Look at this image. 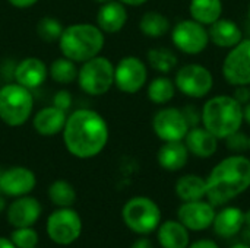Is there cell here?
<instances>
[{
  "mask_svg": "<svg viewBox=\"0 0 250 248\" xmlns=\"http://www.w3.org/2000/svg\"><path fill=\"white\" fill-rule=\"evenodd\" d=\"M212 228L218 237L231 238L245 228V212L239 208H224L215 213Z\"/></svg>",
  "mask_w": 250,
  "mask_h": 248,
  "instance_id": "21",
  "label": "cell"
},
{
  "mask_svg": "<svg viewBox=\"0 0 250 248\" xmlns=\"http://www.w3.org/2000/svg\"><path fill=\"white\" fill-rule=\"evenodd\" d=\"M127 22L126 4L122 1L110 0L103 3L97 13V26L104 34H116L125 28Z\"/></svg>",
  "mask_w": 250,
  "mask_h": 248,
  "instance_id": "18",
  "label": "cell"
},
{
  "mask_svg": "<svg viewBox=\"0 0 250 248\" xmlns=\"http://www.w3.org/2000/svg\"><path fill=\"white\" fill-rule=\"evenodd\" d=\"M208 35L209 41L221 48H233L243 39L240 26L234 20L221 18L209 25Z\"/></svg>",
  "mask_w": 250,
  "mask_h": 248,
  "instance_id": "22",
  "label": "cell"
},
{
  "mask_svg": "<svg viewBox=\"0 0 250 248\" xmlns=\"http://www.w3.org/2000/svg\"><path fill=\"white\" fill-rule=\"evenodd\" d=\"M230 248H250V246H248L246 243H237V244L231 246Z\"/></svg>",
  "mask_w": 250,
  "mask_h": 248,
  "instance_id": "46",
  "label": "cell"
},
{
  "mask_svg": "<svg viewBox=\"0 0 250 248\" xmlns=\"http://www.w3.org/2000/svg\"><path fill=\"white\" fill-rule=\"evenodd\" d=\"M176 194L183 202L202 200L207 197V181L199 175H183L176 183Z\"/></svg>",
  "mask_w": 250,
  "mask_h": 248,
  "instance_id": "25",
  "label": "cell"
},
{
  "mask_svg": "<svg viewBox=\"0 0 250 248\" xmlns=\"http://www.w3.org/2000/svg\"><path fill=\"white\" fill-rule=\"evenodd\" d=\"M201 121L217 139H226L240 130L243 124V105L234 96H214L204 105Z\"/></svg>",
  "mask_w": 250,
  "mask_h": 248,
  "instance_id": "3",
  "label": "cell"
},
{
  "mask_svg": "<svg viewBox=\"0 0 250 248\" xmlns=\"http://www.w3.org/2000/svg\"><path fill=\"white\" fill-rule=\"evenodd\" d=\"M7 1L18 9H28L34 6L35 3H38V0H7Z\"/></svg>",
  "mask_w": 250,
  "mask_h": 248,
  "instance_id": "38",
  "label": "cell"
},
{
  "mask_svg": "<svg viewBox=\"0 0 250 248\" xmlns=\"http://www.w3.org/2000/svg\"><path fill=\"white\" fill-rule=\"evenodd\" d=\"M48 75V69L45 63L38 57H26L21 60L15 69V80L16 83L31 89L41 86Z\"/></svg>",
  "mask_w": 250,
  "mask_h": 248,
  "instance_id": "17",
  "label": "cell"
},
{
  "mask_svg": "<svg viewBox=\"0 0 250 248\" xmlns=\"http://www.w3.org/2000/svg\"><path fill=\"white\" fill-rule=\"evenodd\" d=\"M171 41L182 53L199 54L207 48L209 35L205 25L193 19H186L174 25L171 31Z\"/></svg>",
  "mask_w": 250,
  "mask_h": 248,
  "instance_id": "10",
  "label": "cell"
},
{
  "mask_svg": "<svg viewBox=\"0 0 250 248\" xmlns=\"http://www.w3.org/2000/svg\"><path fill=\"white\" fill-rule=\"evenodd\" d=\"M47 232L53 243L69 246L75 243L82 232V221L70 208H59L47 221Z\"/></svg>",
  "mask_w": 250,
  "mask_h": 248,
  "instance_id": "8",
  "label": "cell"
},
{
  "mask_svg": "<svg viewBox=\"0 0 250 248\" xmlns=\"http://www.w3.org/2000/svg\"><path fill=\"white\" fill-rule=\"evenodd\" d=\"M189 13L193 20L202 25H211L221 18L223 1L221 0H190Z\"/></svg>",
  "mask_w": 250,
  "mask_h": 248,
  "instance_id": "26",
  "label": "cell"
},
{
  "mask_svg": "<svg viewBox=\"0 0 250 248\" xmlns=\"http://www.w3.org/2000/svg\"><path fill=\"white\" fill-rule=\"evenodd\" d=\"M34 248H35V247H34Z\"/></svg>",
  "mask_w": 250,
  "mask_h": 248,
  "instance_id": "51",
  "label": "cell"
},
{
  "mask_svg": "<svg viewBox=\"0 0 250 248\" xmlns=\"http://www.w3.org/2000/svg\"><path fill=\"white\" fill-rule=\"evenodd\" d=\"M226 80L234 86L250 85V39H242L226 56L223 63Z\"/></svg>",
  "mask_w": 250,
  "mask_h": 248,
  "instance_id": "12",
  "label": "cell"
},
{
  "mask_svg": "<svg viewBox=\"0 0 250 248\" xmlns=\"http://www.w3.org/2000/svg\"><path fill=\"white\" fill-rule=\"evenodd\" d=\"M50 200L59 208H70L76 200V191L73 186L64 180L54 181L48 189Z\"/></svg>",
  "mask_w": 250,
  "mask_h": 248,
  "instance_id": "31",
  "label": "cell"
},
{
  "mask_svg": "<svg viewBox=\"0 0 250 248\" xmlns=\"http://www.w3.org/2000/svg\"><path fill=\"white\" fill-rule=\"evenodd\" d=\"M76 82L88 95H104L114 85V66L107 57L97 56L82 63Z\"/></svg>",
  "mask_w": 250,
  "mask_h": 248,
  "instance_id": "6",
  "label": "cell"
},
{
  "mask_svg": "<svg viewBox=\"0 0 250 248\" xmlns=\"http://www.w3.org/2000/svg\"><path fill=\"white\" fill-rule=\"evenodd\" d=\"M119 1H122L126 6H141L145 1H148V0H119Z\"/></svg>",
  "mask_w": 250,
  "mask_h": 248,
  "instance_id": "43",
  "label": "cell"
},
{
  "mask_svg": "<svg viewBox=\"0 0 250 248\" xmlns=\"http://www.w3.org/2000/svg\"><path fill=\"white\" fill-rule=\"evenodd\" d=\"M158 164L167 171H179L185 168L189 159V151L182 140L177 142H164L157 155Z\"/></svg>",
  "mask_w": 250,
  "mask_h": 248,
  "instance_id": "23",
  "label": "cell"
},
{
  "mask_svg": "<svg viewBox=\"0 0 250 248\" xmlns=\"http://www.w3.org/2000/svg\"><path fill=\"white\" fill-rule=\"evenodd\" d=\"M189 129L183 111L177 108H163L152 118V130L163 142L183 140Z\"/></svg>",
  "mask_w": 250,
  "mask_h": 248,
  "instance_id": "13",
  "label": "cell"
},
{
  "mask_svg": "<svg viewBox=\"0 0 250 248\" xmlns=\"http://www.w3.org/2000/svg\"><path fill=\"white\" fill-rule=\"evenodd\" d=\"M146 79L148 70L139 57L126 56L114 66V85L125 94L139 92L145 86Z\"/></svg>",
  "mask_w": 250,
  "mask_h": 248,
  "instance_id": "11",
  "label": "cell"
},
{
  "mask_svg": "<svg viewBox=\"0 0 250 248\" xmlns=\"http://www.w3.org/2000/svg\"><path fill=\"white\" fill-rule=\"evenodd\" d=\"M177 218L179 222H182L189 231H204L212 227L215 206L204 200L183 202L177 210Z\"/></svg>",
  "mask_w": 250,
  "mask_h": 248,
  "instance_id": "14",
  "label": "cell"
},
{
  "mask_svg": "<svg viewBox=\"0 0 250 248\" xmlns=\"http://www.w3.org/2000/svg\"><path fill=\"white\" fill-rule=\"evenodd\" d=\"M67 115L66 111L51 105L41 108L34 117V129L41 136H56L63 132Z\"/></svg>",
  "mask_w": 250,
  "mask_h": 248,
  "instance_id": "20",
  "label": "cell"
},
{
  "mask_svg": "<svg viewBox=\"0 0 250 248\" xmlns=\"http://www.w3.org/2000/svg\"><path fill=\"white\" fill-rule=\"evenodd\" d=\"M183 140L189 153L198 158H209L218 149V139L205 127H190Z\"/></svg>",
  "mask_w": 250,
  "mask_h": 248,
  "instance_id": "19",
  "label": "cell"
},
{
  "mask_svg": "<svg viewBox=\"0 0 250 248\" xmlns=\"http://www.w3.org/2000/svg\"><path fill=\"white\" fill-rule=\"evenodd\" d=\"M0 248H16L15 244L9 240V238H3L0 237Z\"/></svg>",
  "mask_w": 250,
  "mask_h": 248,
  "instance_id": "44",
  "label": "cell"
},
{
  "mask_svg": "<svg viewBox=\"0 0 250 248\" xmlns=\"http://www.w3.org/2000/svg\"><path fill=\"white\" fill-rule=\"evenodd\" d=\"M94 1H97V3H100V4H103V3H107V1H110V0H94Z\"/></svg>",
  "mask_w": 250,
  "mask_h": 248,
  "instance_id": "47",
  "label": "cell"
},
{
  "mask_svg": "<svg viewBox=\"0 0 250 248\" xmlns=\"http://www.w3.org/2000/svg\"><path fill=\"white\" fill-rule=\"evenodd\" d=\"M188 248H220L217 246V243H214L212 240H199L195 241L193 244H190Z\"/></svg>",
  "mask_w": 250,
  "mask_h": 248,
  "instance_id": "39",
  "label": "cell"
},
{
  "mask_svg": "<svg viewBox=\"0 0 250 248\" xmlns=\"http://www.w3.org/2000/svg\"><path fill=\"white\" fill-rule=\"evenodd\" d=\"M249 19H250V6H249Z\"/></svg>",
  "mask_w": 250,
  "mask_h": 248,
  "instance_id": "49",
  "label": "cell"
},
{
  "mask_svg": "<svg viewBox=\"0 0 250 248\" xmlns=\"http://www.w3.org/2000/svg\"><path fill=\"white\" fill-rule=\"evenodd\" d=\"M174 85L186 96L204 98L211 92L214 77L212 73L201 64H186L177 72Z\"/></svg>",
  "mask_w": 250,
  "mask_h": 248,
  "instance_id": "9",
  "label": "cell"
},
{
  "mask_svg": "<svg viewBox=\"0 0 250 248\" xmlns=\"http://www.w3.org/2000/svg\"><path fill=\"white\" fill-rule=\"evenodd\" d=\"M148 63L154 70L167 75L177 66V56L167 47H157L148 51Z\"/></svg>",
  "mask_w": 250,
  "mask_h": 248,
  "instance_id": "30",
  "label": "cell"
},
{
  "mask_svg": "<svg viewBox=\"0 0 250 248\" xmlns=\"http://www.w3.org/2000/svg\"><path fill=\"white\" fill-rule=\"evenodd\" d=\"M242 238H243V243L250 246V227H245L242 229Z\"/></svg>",
  "mask_w": 250,
  "mask_h": 248,
  "instance_id": "42",
  "label": "cell"
},
{
  "mask_svg": "<svg viewBox=\"0 0 250 248\" xmlns=\"http://www.w3.org/2000/svg\"><path fill=\"white\" fill-rule=\"evenodd\" d=\"M234 98L243 105V104H248L250 101V89L248 86H237V91H236V95Z\"/></svg>",
  "mask_w": 250,
  "mask_h": 248,
  "instance_id": "37",
  "label": "cell"
},
{
  "mask_svg": "<svg viewBox=\"0 0 250 248\" xmlns=\"http://www.w3.org/2000/svg\"><path fill=\"white\" fill-rule=\"evenodd\" d=\"M226 140H227V143H226L227 148L234 153H240V152H245L246 149H249V137L245 133H240V130L230 134L229 137H226Z\"/></svg>",
  "mask_w": 250,
  "mask_h": 248,
  "instance_id": "34",
  "label": "cell"
},
{
  "mask_svg": "<svg viewBox=\"0 0 250 248\" xmlns=\"http://www.w3.org/2000/svg\"><path fill=\"white\" fill-rule=\"evenodd\" d=\"M67 152L79 159H89L103 152L108 142V124L94 110L82 108L67 115L63 129Z\"/></svg>",
  "mask_w": 250,
  "mask_h": 248,
  "instance_id": "1",
  "label": "cell"
},
{
  "mask_svg": "<svg viewBox=\"0 0 250 248\" xmlns=\"http://www.w3.org/2000/svg\"><path fill=\"white\" fill-rule=\"evenodd\" d=\"M41 216V205L37 199L29 196L16 197L7 208V221L15 228L32 227Z\"/></svg>",
  "mask_w": 250,
  "mask_h": 248,
  "instance_id": "16",
  "label": "cell"
},
{
  "mask_svg": "<svg viewBox=\"0 0 250 248\" xmlns=\"http://www.w3.org/2000/svg\"><path fill=\"white\" fill-rule=\"evenodd\" d=\"M105 42L104 32L94 23H73L63 29L59 39L60 51L75 63L97 57Z\"/></svg>",
  "mask_w": 250,
  "mask_h": 248,
  "instance_id": "4",
  "label": "cell"
},
{
  "mask_svg": "<svg viewBox=\"0 0 250 248\" xmlns=\"http://www.w3.org/2000/svg\"><path fill=\"white\" fill-rule=\"evenodd\" d=\"M139 29L149 38H160L170 31V20L160 12H146L139 20Z\"/></svg>",
  "mask_w": 250,
  "mask_h": 248,
  "instance_id": "27",
  "label": "cell"
},
{
  "mask_svg": "<svg viewBox=\"0 0 250 248\" xmlns=\"http://www.w3.org/2000/svg\"><path fill=\"white\" fill-rule=\"evenodd\" d=\"M10 241L16 248H34L38 243V234L31 227L16 228L10 235Z\"/></svg>",
  "mask_w": 250,
  "mask_h": 248,
  "instance_id": "33",
  "label": "cell"
},
{
  "mask_svg": "<svg viewBox=\"0 0 250 248\" xmlns=\"http://www.w3.org/2000/svg\"><path fill=\"white\" fill-rule=\"evenodd\" d=\"M249 149H250V139H249Z\"/></svg>",
  "mask_w": 250,
  "mask_h": 248,
  "instance_id": "50",
  "label": "cell"
},
{
  "mask_svg": "<svg viewBox=\"0 0 250 248\" xmlns=\"http://www.w3.org/2000/svg\"><path fill=\"white\" fill-rule=\"evenodd\" d=\"M34 110V96L31 91L19 83H9L0 89V120L19 127L26 123Z\"/></svg>",
  "mask_w": 250,
  "mask_h": 248,
  "instance_id": "5",
  "label": "cell"
},
{
  "mask_svg": "<svg viewBox=\"0 0 250 248\" xmlns=\"http://www.w3.org/2000/svg\"><path fill=\"white\" fill-rule=\"evenodd\" d=\"M3 206H4V202H3V200H1V199H0V210H1V209H3Z\"/></svg>",
  "mask_w": 250,
  "mask_h": 248,
  "instance_id": "48",
  "label": "cell"
},
{
  "mask_svg": "<svg viewBox=\"0 0 250 248\" xmlns=\"http://www.w3.org/2000/svg\"><path fill=\"white\" fill-rule=\"evenodd\" d=\"M207 181V199L214 206H223L250 187V159L236 153L218 162Z\"/></svg>",
  "mask_w": 250,
  "mask_h": 248,
  "instance_id": "2",
  "label": "cell"
},
{
  "mask_svg": "<svg viewBox=\"0 0 250 248\" xmlns=\"http://www.w3.org/2000/svg\"><path fill=\"white\" fill-rule=\"evenodd\" d=\"M245 227H250V210L245 212Z\"/></svg>",
  "mask_w": 250,
  "mask_h": 248,
  "instance_id": "45",
  "label": "cell"
},
{
  "mask_svg": "<svg viewBox=\"0 0 250 248\" xmlns=\"http://www.w3.org/2000/svg\"><path fill=\"white\" fill-rule=\"evenodd\" d=\"M70 102H72L70 94H69L67 91H60V92L56 94V96H54V104H53V105H56V107H59V108H62V110L66 111V110L69 108Z\"/></svg>",
  "mask_w": 250,
  "mask_h": 248,
  "instance_id": "36",
  "label": "cell"
},
{
  "mask_svg": "<svg viewBox=\"0 0 250 248\" xmlns=\"http://www.w3.org/2000/svg\"><path fill=\"white\" fill-rule=\"evenodd\" d=\"M176 94V85L171 79L166 76L155 77L149 85H148V98L158 105L167 104L173 99Z\"/></svg>",
  "mask_w": 250,
  "mask_h": 248,
  "instance_id": "29",
  "label": "cell"
},
{
  "mask_svg": "<svg viewBox=\"0 0 250 248\" xmlns=\"http://www.w3.org/2000/svg\"><path fill=\"white\" fill-rule=\"evenodd\" d=\"M35 184V174L25 167H12L0 174V191L6 196H26L34 190Z\"/></svg>",
  "mask_w": 250,
  "mask_h": 248,
  "instance_id": "15",
  "label": "cell"
},
{
  "mask_svg": "<svg viewBox=\"0 0 250 248\" xmlns=\"http://www.w3.org/2000/svg\"><path fill=\"white\" fill-rule=\"evenodd\" d=\"M189 240V229L179 221H167L158 227V241L163 248H188Z\"/></svg>",
  "mask_w": 250,
  "mask_h": 248,
  "instance_id": "24",
  "label": "cell"
},
{
  "mask_svg": "<svg viewBox=\"0 0 250 248\" xmlns=\"http://www.w3.org/2000/svg\"><path fill=\"white\" fill-rule=\"evenodd\" d=\"M183 115L189 124V127H195L198 126V123L201 121V114L193 108V105H188L185 110H183Z\"/></svg>",
  "mask_w": 250,
  "mask_h": 248,
  "instance_id": "35",
  "label": "cell"
},
{
  "mask_svg": "<svg viewBox=\"0 0 250 248\" xmlns=\"http://www.w3.org/2000/svg\"><path fill=\"white\" fill-rule=\"evenodd\" d=\"M63 29L64 28L62 26L60 20H57L54 18H50V16H45V18L40 19L38 23H37V34L45 42L59 41L60 37H62Z\"/></svg>",
  "mask_w": 250,
  "mask_h": 248,
  "instance_id": "32",
  "label": "cell"
},
{
  "mask_svg": "<svg viewBox=\"0 0 250 248\" xmlns=\"http://www.w3.org/2000/svg\"><path fill=\"white\" fill-rule=\"evenodd\" d=\"M130 248H154V246H152V243H151L149 240H146V238H141V240L135 241Z\"/></svg>",
  "mask_w": 250,
  "mask_h": 248,
  "instance_id": "40",
  "label": "cell"
},
{
  "mask_svg": "<svg viewBox=\"0 0 250 248\" xmlns=\"http://www.w3.org/2000/svg\"><path fill=\"white\" fill-rule=\"evenodd\" d=\"M123 221L126 227L141 235L151 234L160 227L161 210L158 205L148 197H133L123 206L122 210Z\"/></svg>",
  "mask_w": 250,
  "mask_h": 248,
  "instance_id": "7",
  "label": "cell"
},
{
  "mask_svg": "<svg viewBox=\"0 0 250 248\" xmlns=\"http://www.w3.org/2000/svg\"><path fill=\"white\" fill-rule=\"evenodd\" d=\"M243 121H246L250 126V101L243 107Z\"/></svg>",
  "mask_w": 250,
  "mask_h": 248,
  "instance_id": "41",
  "label": "cell"
},
{
  "mask_svg": "<svg viewBox=\"0 0 250 248\" xmlns=\"http://www.w3.org/2000/svg\"><path fill=\"white\" fill-rule=\"evenodd\" d=\"M78 70L79 69L76 67V63L63 56L60 58H56L50 64L48 75L51 76L54 82L60 85H69L78 79Z\"/></svg>",
  "mask_w": 250,
  "mask_h": 248,
  "instance_id": "28",
  "label": "cell"
}]
</instances>
